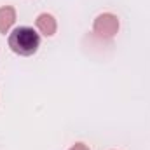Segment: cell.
<instances>
[{"label":"cell","instance_id":"3957f363","mask_svg":"<svg viewBox=\"0 0 150 150\" xmlns=\"http://www.w3.org/2000/svg\"><path fill=\"white\" fill-rule=\"evenodd\" d=\"M35 25H37V30L45 37H52L56 33V30H58V23H56L54 16L47 14V12L38 14L37 19H35Z\"/></svg>","mask_w":150,"mask_h":150},{"label":"cell","instance_id":"277c9868","mask_svg":"<svg viewBox=\"0 0 150 150\" xmlns=\"http://www.w3.org/2000/svg\"><path fill=\"white\" fill-rule=\"evenodd\" d=\"M16 23V9L11 5L0 7V33H9L12 25Z\"/></svg>","mask_w":150,"mask_h":150},{"label":"cell","instance_id":"7a4b0ae2","mask_svg":"<svg viewBox=\"0 0 150 150\" xmlns=\"http://www.w3.org/2000/svg\"><path fill=\"white\" fill-rule=\"evenodd\" d=\"M93 32L100 38H112L119 32V18L112 12L100 14L93 23Z\"/></svg>","mask_w":150,"mask_h":150},{"label":"cell","instance_id":"6da1fadb","mask_svg":"<svg viewBox=\"0 0 150 150\" xmlns=\"http://www.w3.org/2000/svg\"><path fill=\"white\" fill-rule=\"evenodd\" d=\"M7 44L18 56H33L40 47V35L30 26H18L9 33Z\"/></svg>","mask_w":150,"mask_h":150},{"label":"cell","instance_id":"5b68a950","mask_svg":"<svg viewBox=\"0 0 150 150\" xmlns=\"http://www.w3.org/2000/svg\"><path fill=\"white\" fill-rule=\"evenodd\" d=\"M68 150H89V147L86 143H75L74 147H70Z\"/></svg>","mask_w":150,"mask_h":150}]
</instances>
